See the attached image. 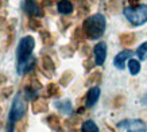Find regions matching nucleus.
I'll list each match as a JSON object with an SVG mask.
<instances>
[{"label":"nucleus","mask_w":147,"mask_h":132,"mask_svg":"<svg viewBox=\"0 0 147 132\" xmlns=\"http://www.w3.org/2000/svg\"><path fill=\"white\" fill-rule=\"evenodd\" d=\"M69 132H77V131H76V129H71V131H69Z\"/></svg>","instance_id":"79ce46f5"},{"label":"nucleus","mask_w":147,"mask_h":132,"mask_svg":"<svg viewBox=\"0 0 147 132\" xmlns=\"http://www.w3.org/2000/svg\"><path fill=\"white\" fill-rule=\"evenodd\" d=\"M35 47V40L30 35L23 36L22 39L19 40L18 48H16V58L18 61H22L24 58L32 55V50Z\"/></svg>","instance_id":"20e7f679"},{"label":"nucleus","mask_w":147,"mask_h":132,"mask_svg":"<svg viewBox=\"0 0 147 132\" xmlns=\"http://www.w3.org/2000/svg\"><path fill=\"white\" fill-rule=\"evenodd\" d=\"M40 62H42V71H43L47 77H51L53 71L55 70V65H54L53 59H51L49 55H46L45 54V55H42Z\"/></svg>","instance_id":"9b49d317"},{"label":"nucleus","mask_w":147,"mask_h":132,"mask_svg":"<svg viewBox=\"0 0 147 132\" xmlns=\"http://www.w3.org/2000/svg\"><path fill=\"white\" fill-rule=\"evenodd\" d=\"M13 92V86H3L0 90V100H5L8 98Z\"/></svg>","instance_id":"c756f323"},{"label":"nucleus","mask_w":147,"mask_h":132,"mask_svg":"<svg viewBox=\"0 0 147 132\" xmlns=\"http://www.w3.org/2000/svg\"><path fill=\"white\" fill-rule=\"evenodd\" d=\"M1 127H3V121H1V119H0V129H1Z\"/></svg>","instance_id":"a19ab883"},{"label":"nucleus","mask_w":147,"mask_h":132,"mask_svg":"<svg viewBox=\"0 0 147 132\" xmlns=\"http://www.w3.org/2000/svg\"><path fill=\"white\" fill-rule=\"evenodd\" d=\"M43 8H47V7H51L53 5V0H40V3H39Z\"/></svg>","instance_id":"c9c22d12"},{"label":"nucleus","mask_w":147,"mask_h":132,"mask_svg":"<svg viewBox=\"0 0 147 132\" xmlns=\"http://www.w3.org/2000/svg\"><path fill=\"white\" fill-rule=\"evenodd\" d=\"M105 27H107V20L101 13L90 15L82 23V30H84L85 38H88L90 40L98 39L104 34Z\"/></svg>","instance_id":"f257e3e1"},{"label":"nucleus","mask_w":147,"mask_h":132,"mask_svg":"<svg viewBox=\"0 0 147 132\" xmlns=\"http://www.w3.org/2000/svg\"><path fill=\"white\" fill-rule=\"evenodd\" d=\"M73 77H74V71H71V70L63 71L62 75H61V78H59V85L67 86V85L70 84V81L73 79Z\"/></svg>","instance_id":"4be33fe9"},{"label":"nucleus","mask_w":147,"mask_h":132,"mask_svg":"<svg viewBox=\"0 0 147 132\" xmlns=\"http://www.w3.org/2000/svg\"><path fill=\"white\" fill-rule=\"evenodd\" d=\"M127 132H147L146 123L140 119L129 120L127 125Z\"/></svg>","instance_id":"f8f14e48"},{"label":"nucleus","mask_w":147,"mask_h":132,"mask_svg":"<svg viewBox=\"0 0 147 132\" xmlns=\"http://www.w3.org/2000/svg\"><path fill=\"white\" fill-rule=\"evenodd\" d=\"M57 11L61 15H70L74 11V5L71 0H59L57 3Z\"/></svg>","instance_id":"ddd939ff"},{"label":"nucleus","mask_w":147,"mask_h":132,"mask_svg":"<svg viewBox=\"0 0 147 132\" xmlns=\"http://www.w3.org/2000/svg\"><path fill=\"white\" fill-rule=\"evenodd\" d=\"M47 109H49V104H47V101H46L45 98L38 97V98H35V100H32L31 110H32V113H34V114L46 112Z\"/></svg>","instance_id":"9d476101"},{"label":"nucleus","mask_w":147,"mask_h":132,"mask_svg":"<svg viewBox=\"0 0 147 132\" xmlns=\"http://www.w3.org/2000/svg\"><path fill=\"white\" fill-rule=\"evenodd\" d=\"M93 65H96V63H94V62L92 61L90 58H88V59H85V61H84V69L86 71H90V70H92V69H93Z\"/></svg>","instance_id":"72a5a7b5"},{"label":"nucleus","mask_w":147,"mask_h":132,"mask_svg":"<svg viewBox=\"0 0 147 132\" xmlns=\"http://www.w3.org/2000/svg\"><path fill=\"white\" fill-rule=\"evenodd\" d=\"M119 39H120V43L123 46H129V44H132L135 42L136 36L132 32H123V34H120Z\"/></svg>","instance_id":"f3484780"},{"label":"nucleus","mask_w":147,"mask_h":132,"mask_svg":"<svg viewBox=\"0 0 147 132\" xmlns=\"http://www.w3.org/2000/svg\"><path fill=\"white\" fill-rule=\"evenodd\" d=\"M139 1H140V0H128L129 7H138V5H139Z\"/></svg>","instance_id":"e433bc0d"},{"label":"nucleus","mask_w":147,"mask_h":132,"mask_svg":"<svg viewBox=\"0 0 147 132\" xmlns=\"http://www.w3.org/2000/svg\"><path fill=\"white\" fill-rule=\"evenodd\" d=\"M46 123H47V125H49L51 129H54V131H57V129L61 128V119H59V116L55 113L49 114V116L46 117Z\"/></svg>","instance_id":"2eb2a0df"},{"label":"nucleus","mask_w":147,"mask_h":132,"mask_svg":"<svg viewBox=\"0 0 147 132\" xmlns=\"http://www.w3.org/2000/svg\"><path fill=\"white\" fill-rule=\"evenodd\" d=\"M120 4H121L120 0H109V1L107 3V9H108V12H111V13H117V12H119V9H120Z\"/></svg>","instance_id":"393cba45"},{"label":"nucleus","mask_w":147,"mask_h":132,"mask_svg":"<svg viewBox=\"0 0 147 132\" xmlns=\"http://www.w3.org/2000/svg\"><path fill=\"white\" fill-rule=\"evenodd\" d=\"M54 106L59 109L62 113L65 114H70L73 112V106H71L70 100H62V101H55L54 102Z\"/></svg>","instance_id":"4468645a"},{"label":"nucleus","mask_w":147,"mask_h":132,"mask_svg":"<svg viewBox=\"0 0 147 132\" xmlns=\"http://www.w3.org/2000/svg\"><path fill=\"white\" fill-rule=\"evenodd\" d=\"M128 70L131 73V75H136L139 74V71H140V63H139L138 59H129L128 61Z\"/></svg>","instance_id":"5701e85b"},{"label":"nucleus","mask_w":147,"mask_h":132,"mask_svg":"<svg viewBox=\"0 0 147 132\" xmlns=\"http://www.w3.org/2000/svg\"><path fill=\"white\" fill-rule=\"evenodd\" d=\"M124 102H125L124 96H116L115 98H113V106H115V108H120V106H123L124 105Z\"/></svg>","instance_id":"2f4dec72"},{"label":"nucleus","mask_w":147,"mask_h":132,"mask_svg":"<svg viewBox=\"0 0 147 132\" xmlns=\"http://www.w3.org/2000/svg\"><path fill=\"white\" fill-rule=\"evenodd\" d=\"M28 86H31V88L34 89L35 92H39L40 89L43 88V86H42V84H40V82H39V81H38V79H36V78H34V79H32L31 85H28Z\"/></svg>","instance_id":"f704fd0d"},{"label":"nucleus","mask_w":147,"mask_h":132,"mask_svg":"<svg viewBox=\"0 0 147 132\" xmlns=\"http://www.w3.org/2000/svg\"><path fill=\"white\" fill-rule=\"evenodd\" d=\"M74 51H76V47L71 46V44H66V46H62L59 48V53L62 54L63 57H71L74 54Z\"/></svg>","instance_id":"a878e982"},{"label":"nucleus","mask_w":147,"mask_h":132,"mask_svg":"<svg viewBox=\"0 0 147 132\" xmlns=\"http://www.w3.org/2000/svg\"><path fill=\"white\" fill-rule=\"evenodd\" d=\"M1 112H3V109H1V106H0V113H1Z\"/></svg>","instance_id":"37998d69"},{"label":"nucleus","mask_w":147,"mask_h":132,"mask_svg":"<svg viewBox=\"0 0 147 132\" xmlns=\"http://www.w3.org/2000/svg\"><path fill=\"white\" fill-rule=\"evenodd\" d=\"M100 93H101V90H100V88H98L97 85H96V86H92V88L88 90L86 96H85V105H86V108H92V106L98 101Z\"/></svg>","instance_id":"6e6552de"},{"label":"nucleus","mask_w":147,"mask_h":132,"mask_svg":"<svg viewBox=\"0 0 147 132\" xmlns=\"http://www.w3.org/2000/svg\"><path fill=\"white\" fill-rule=\"evenodd\" d=\"M40 39H42V42H43V44H45V46H51V44L54 43L53 34H51L50 31H47V30H42V31H40Z\"/></svg>","instance_id":"412c9836"},{"label":"nucleus","mask_w":147,"mask_h":132,"mask_svg":"<svg viewBox=\"0 0 147 132\" xmlns=\"http://www.w3.org/2000/svg\"><path fill=\"white\" fill-rule=\"evenodd\" d=\"M123 13H124L125 19L132 26H142L147 22V4H139L138 7H129L128 5L124 8Z\"/></svg>","instance_id":"7ed1b4c3"},{"label":"nucleus","mask_w":147,"mask_h":132,"mask_svg":"<svg viewBox=\"0 0 147 132\" xmlns=\"http://www.w3.org/2000/svg\"><path fill=\"white\" fill-rule=\"evenodd\" d=\"M23 11L30 18H36V16H43V7L36 1V0H24L23 1Z\"/></svg>","instance_id":"39448f33"},{"label":"nucleus","mask_w":147,"mask_h":132,"mask_svg":"<svg viewBox=\"0 0 147 132\" xmlns=\"http://www.w3.org/2000/svg\"><path fill=\"white\" fill-rule=\"evenodd\" d=\"M81 132H100L93 120H85L81 125Z\"/></svg>","instance_id":"6ab92c4d"},{"label":"nucleus","mask_w":147,"mask_h":132,"mask_svg":"<svg viewBox=\"0 0 147 132\" xmlns=\"http://www.w3.org/2000/svg\"><path fill=\"white\" fill-rule=\"evenodd\" d=\"M136 55L139 57V59L144 61L147 58V42H143L138 48H136Z\"/></svg>","instance_id":"bb28decb"},{"label":"nucleus","mask_w":147,"mask_h":132,"mask_svg":"<svg viewBox=\"0 0 147 132\" xmlns=\"http://www.w3.org/2000/svg\"><path fill=\"white\" fill-rule=\"evenodd\" d=\"M28 28L30 30H32V31H38V30H40V27H42V23H40V20H38L36 18H30L28 19Z\"/></svg>","instance_id":"cd10ccee"},{"label":"nucleus","mask_w":147,"mask_h":132,"mask_svg":"<svg viewBox=\"0 0 147 132\" xmlns=\"http://www.w3.org/2000/svg\"><path fill=\"white\" fill-rule=\"evenodd\" d=\"M11 31H13L11 23L5 19V16H1V15H0V32H1V34H4V35L7 36Z\"/></svg>","instance_id":"dca6fc26"},{"label":"nucleus","mask_w":147,"mask_h":132,"mask_svg":"<svg viewBox=\"0 0 147 132\" xmlns=\"http://www.w3.org/2000/svg\"><path fill=\"white\" fill-rule=\"evenodd\" d=\"M100 81H101V71L94 70L93 73L86 78V82H85V84H86V86H88V85H93V86H96Z\"/></svg>","instance_id":"aec40b11"},{"label":"nucleus","mask_w":147,"mask_h":132,"mask_svg":"<svg viewBox=\"0 0 147 132\" xmlns=\"http://www.w3.org/2000/svg\"><path fill=\"white\" fill-rule=\"evenodd\" d=\"M93 55L94 63L97 66H101L105 62V58H107V43L105 42H98L93 47Z\"/></svg>","instance_id":"0eeeda50"},{"label":"nucleus","mask_w":147,"mask_h":132,"mask_svg":"<svg viewBox=\"0 0 147 132\" xmlns=\"http://www.w3.org/2000/svg\"><path fill=\"white\" fill-rule=\"evenodd\" d=\"M78 51H80L81 55H84V57H88L90 54V47H89V44H86V43H80V47H78Z\"/></svg>","instance_id":"7c9ffc66"},{"label":"nucleus","mask_w":147,"mask_h":132,"mask_svg":"<svg viewBox=\"0 0 147 132\" xmlns=\"http://www.w3.org/2000/svg\"><path fill=\"white\" fill-rule=\"evenodd\" d=\"M35 57L34 55H30V57L24 58L22 61H18V66H16V70H18V74L19 75H24V74H28L34 70V66H35Z\"/></svg>","instance_id":"423d86ee"},{"label":"nucleus","mask_w":147,"mask_h":132,"mask_svg":"<svg viewBox=\"0 0 147 132\" xmlns=\"http://www.w3.org/2000/svg\"><path fill=\"white\" fill-rule=\"evenodd\" d=\"M24 114H26V102L23 100V93L18 92L12 101L11 110H9L8 132H12V129L15 128V124L18 123L20 119H23Z\"/></svg>","instance_id":"f03ea898"},{"label":"nucleus","mask_w":147,"mask_h":132,"mask_svg":"<svg viewBox=\"0 0 147 132\" xmlns=\"http://www.w3.org/2000/svg\"><path fill=\"white\" fill-rule=\"evenodd\" d=\"M27 125H28L27 119L26 117H23V119H20L18 123L15 124V131L16 132H26L27 131Z\"/></svg>","instance_id":"c85d7f7f"},{"label":"nucleus","mask_w":147,"mask_h":132,"mask_svg":"<svg viewBox=\"0 0 147 132\" xmlns=\"http://www.w3.org/2000/svg\"><path fill=\"white\" fill-rule=\"evenodd\" d=\"M46 92H47V96H50V97L59 96V85L55 84V82H50L46 86Z\"/></svg>","instance_id":"b1692460"},{"label":"nucleus","mask_w":147,"mask_h":132,"mask_svg":"<svg viewBox=\"0 0 147 132\" xmlns=\"http://www.w3.org/2000/svg\"><path fill=\"white\" fill-rule=\"evenodd\" d=\"M105 127H107V129H108V132H115V129L111 127V125H108V124H105Z\"/></svg>","instance_id":"ea45409f"},{"label":"nucleus","mask_w":147,"mask_h":132,"mask_svg":"<svg viewBox=\"0 0 147 132\" xmlns=\"http://www.w3.org/2000/svg\"><path fill=\"white\" fill-rule=\"evenodd\" d=\"M69 26H70V22H69V20H66L65 18H61L59 20H58V27H59V30H61V31H65Z\"/></svg>","instance_id":"473e14b6"},{"label":"nucleus","mask_w":147,"mask_h":132,"mask_svg":"<svg viewBox=\"0 0 147 132\" xmlns=\"http://www.w3.org/2000/svg\"><path fill=\"white\" fill-rule=\"evenodd\" d=\"M132 50H123V51H120V53L117 54L115 57V59H113V65L117 67V69H120V70H123L125 67V61L128 59V58H131V55H132Z\"/></svg>","instance_id":"1a4fd4ad"},{"label":"nucleus","mask_w":147,"mask_h":132,"mask_svg":"<svg viewBox=\"0 0 147 132\" xmlns=\"http://www.w3.org/2000/svg\"><path fill=\"white\" fill-rule=\"evenodd\" d=\"M7 4H8V0H0V8H1V7H5Z\"/></svg>","instance_id":"58836bf2"},{"label":"nucleus","mask_w":147,"mask_h":132,"mask_svg":"<svg viewBox=\"0 0 147 132\" xmlns=\"http://www.w3.org/2000/svg\"><path fill=\"white\" fill-rule=\"evenodd\" d=\"M5 81H7V77H5L4 74H1L0 75V86H1V85H4Z\"/></svg>","instance_id":"4c0bfd02"},{"label":"nucleus","mask_w":147,"mask_h":132,"mask_svg":"<svg viewBox=\"0 0 147 132\" xmlns=\"http://www.w3.org/2000/svg\"><path fill=\"white\" fill-rule=\"evenodd\" d=\"M84 38H85V34H84V30H82V27H76L74 31H73V34H71V42H74V43H82L84 42Z\"/></svg>","instance_id":"a211bd4d"}]
</instances>
